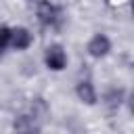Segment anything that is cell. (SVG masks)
Here are the masks:
<instances>
[{
  "label": "cell",
  "mask_w": 134,
  "mask_h": 134,
  "mask_svg": "<svg viewBox=\"0 0 134 134\" xmlns=\"http://www.w3.org/2000/svg\"><path fill=\"white\" fill-rule=\"evenodd\" d=\"M36 15H38V21L46 27H59L61 25V8L50 2V0H38L36 4Z\"/></svg>",
  "instance_id": "6da1fadb"
},
{
  "label": "cell",
  "mask_w": 134,
  "mask_h": 134,
  "mask_svg": "<svg viewBox=\"0 0 134 134\" xmlns=\"http://www.w3.org/2000/svg\"><path fill=\"white\" fill-rule=\"evenodd\" d=\"M44 65L50 71H63L67 67V52L61 44H50L44 50Z\"/></svg>",
  "instance_id": "7a4b0ae2"
},
{
  "label": "cell",
  "mask_w": 134,
  "mask_h": 134,
  "mask_svg": "<svg viewBox=\"0 0 134 134\" xmlns=\"http://www.w3.org/2000/svg\"><path fill=\"white\" fill-rule=\"evenodd\" d=\"M86 52L92 57V59H105L109 52H111V40L109 36L105 34H94L88 44H86Z\"/></svg>",
  "instance_id": "3957f363"
},
{
  "label": "cell",
  "mask_w": 134,
  "mask_h": 134,
  "mask_svg": "<svg viewBox=\"0 0 134 134\" xmlns=\"http://www.w3.org/2000/svg\"><path fill=\"white\" fill-rule=\"evenodd\" d=\"M34 42V34L27 27H13L10 29V48L13 50H27Z\"/></svg>",
  "instance_id": "277c9868"
},
{
  "label": "cell",
  "mask_w": 134,
  "mask_h": 134,
  "mask_svg": "<svg viewBox=\"0 0 134 134\" xmlns=\"http://www.w3.org/2000/svg\"><path fill=\"white\" fill-rule=\"evenodd\" d=\"M75 96L80 98V103H84V105H88V107L96 105L98 94H96V88H94L92 80H80V82L75 84Z\"/></svg>",
  "instance_id": "5b68a950"
},
{
  "label": "cell",
  "mask_w": 134,
  "mask_h": 134,
  "mask_svg": "<svg viewBox=\"0 0 134 134\" xmlns=\"http://www.w3.org/2000/svg\"><path fill=\"white\" fill-rule=\"evenodd\" d=\"M13 128L19 130V132H34V130H40V126L36 124V115H19V117L13 121Z\"/></svg>",
  "instance_id": "8992f818"
},
{
  "label": "cell",
  "mask_w": 134,
  "mask_h": 134,
  "mask_svg": "<svg viewBox=\"0 0 134 134\" xmlns=\"http://www.w3.org/2000/svg\"><path fill=\"white\" fill-rule=\"evenodd\" d=\"M124 100H126V98H124V90H119V88H111V90L105 94V103H107L109 109H117Z\"/></svg>",
  "instance_id": "52a82bcc"
},
{
  "label": "cell",
  "mask_w": 134,
  "mask_h": 134,
  "mask_svg": "<svg viewBox=\"0 0 134 134\" xmlns=\"http://www.w3.org/2000/svg\"><path fill=\"white\" fill-rule=\"evenodd\" d=\"M10 44V27L6 25H0V52Z\"/></svg>",
  "instance_id": "ba28073f"
},
{
  "label": "cell",
  "mask_w": 134,
  "mask_h": 134,
  "mask_svg": "<svg viewBox=\"0 0 134 134\" xmlns=\"http://www.w3.org/2000/svg\"><path fill=\"white\" fill-rule=\"evenodd\" d=\"M126 103H128V109H130V113L134 115V88L128 92V96H126Z\"/></svg>",
  "instance_id": "9c48e42d"
},
{
  "label": "cell",
  "mask_w": 134,
  "mask_h": 134,
  "mask_svg": "<svg viewBox=\"0 0 134 134\" xmlns=\"http://www.w3.org/2000/svg\"><path fill=\"white\" fill-rule=\"evenodd\" d=\"M132 13H134V0H132Z\"/></svg>",
  "instance_id": "30bf717a"
}]
</instances>
